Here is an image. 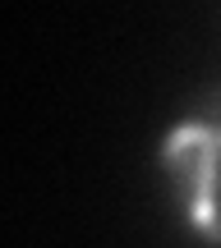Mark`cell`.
<instances>
[{
  "label": "cell",
  "instance_id": "cell-1",
  "mask_svg": "<svg viewBox=\"0 0 221 248\" xmlns=\"http://www.w3.org/2000/svg\"><path fill=\"white\" fill-rule=\"evenodd\" d=\"M161 170L175 184L180 216L207 244H221V124H175L161 142Z\"/></svg>",
  "mask_w": 221,
  "mask_h": 248
}]
</instances>
